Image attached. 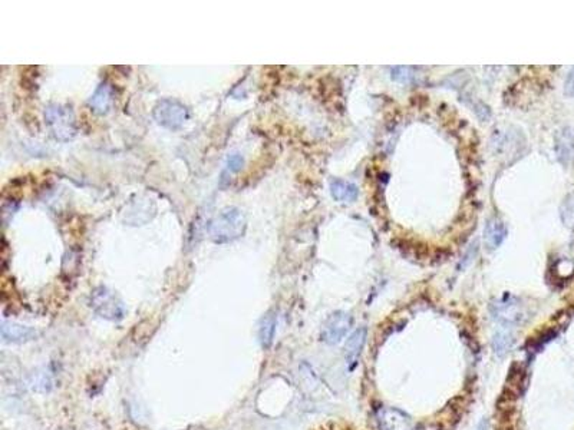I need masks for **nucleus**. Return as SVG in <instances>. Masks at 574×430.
<instances>
[{"label": "nucleus", "mask_w": 574, "mask_h": 430, "mask_svg": "<svg viewBox=\"0 0 574 430\" xmlns=\"http://www.w3.org/2000/svg\"><path fill=\"white\" fill-rule=\"evenodd\" d=\"M276 323H277L276 314L272 311L263 317V320L260 323V329H259V338L264 349H269L273 343L274 333H276Z\"/></svg>", "instance_id": "dca6fc26"}, {"label": "nucleus", "mask_w": 574, "mask_h": 430, "mask_svg": "<svg viewBox=\"0 0 574 430\" xmlns=\"http://www.w3.org/2000/svg\"><path fill=\"white\" fill-rule=\"evenodd\" d=\"M524 386H525V370L521 365L514 363L509 372V376H507L505 388L502 393L505 396L517 400L523 395Z\"/></svg>", "instance_id": "9d476101"}, {"label": "nucleus", "mask_w": 574, "mask_h": 430, "mask_svg": "<svg viewBox=\"0 0 574 430\" xmlns=\"http://www.w3.org/2000/svg\"><path fill=\"white\" fill-rule=\"evenodd\" d=\"M491 313L495 320L504 326H514L523 323L525 313L520 301L511 296H505L502 300L491 306Z\"/></svg>", "instance_id": "423d86ee"}, {"label": "nucleus", "mask_w": 574, "mask_h": 430, "mask_svg": "<svg viewBox=\"0 0 574 430\" xmlns=\"http://www.w3.org/2000/svg\"><path fill=\"white\" fill-rule=\"evenodd\" d=\"M564 94L570 98L574 97V66L571 67V71L568 72L566 82H564Z\"/></svg>", "instance_id": "aec40b11"}, {"label": "nucleus", "mask_w": 574, "mask_h": 430, "mask_svg": "<svg viewBox=\"0 0 574 430\" xmlns=\"http://www.w3.org/2000/svg\"><path fill=\"white\" fill-rule=\"evenodd\" d=\"M507 227L505 224L497 218L493 217L487 221L484 227V244L485 247L489 248V250H497V248L504 242V240L507 238Z\"/></svg>", "instance_id": "1a4fd4ad"}, {"label": "nucleus", "mask_w": 574, "mask_h": 430, "mask_svg": "<svg viewBox=\"0 0 574 430\" xmlns=\"http://www.w3.org/2000/svg\"><path fill=\"white\" fill-rule=\"evenodd\" d=\"M243 164H245V161H243L241 155L234 154V155H231V156L229 158V161H227V169H229L230 172H237V171H240V169H241Z\"/></svg>", "instance_id": "6ab92c4d"}, {"label": "nucleus", "mask_w": 574, "mask_h": 430, "mask_svg": "<svg viewBox=\"0 0 574 430\" xmlns=\"http://www.w3.org/2000/svg\"><path fill=\"white\" fill-rule=\"evenodd\" d=\"M475 430H489V423H487V420H482V422L477 426Z\"/></svg>", "instance_id": "412c9836"}, {"label": "nucleus", "mask_w": 574, "mask_h": 430, "mask_svg": "<svg viewBox=\"0 0 574 430\" xmlns=\"http://www.w3.org/2000/svg\"><path fill=\"white\" fill-rule=\"evenodd\" d=\"M514 345V333L511 329L504 326L493 336V349L498 357H504L513 349Z\"/></svg>", "instance_id": "2eb2a0df"}, {"label": "nucleus", "mask_w": 574, "mask_h": 430, "mask_svg": "<svg viewBox=\"0 0 574 430\" xmlns=\"http://www.w3.org/2000/svg\"><path fill=\"white\" fill-rule=\"evenodd\" d=\"M247 221L238 208H226L211 222L210 234L215 244H226L236 241L246 233Z\"/></svg>", "instance_id": "f257e3e1"}, {"label": "nucleus", "mask_w": 574, "mask_h": 430, "mask_svg": "<svg viewBox=\"0 0 574 430\" xmlns=\"http://www.w3.org/2000/svg\"><path fill=\"white\" fill-rule=\"evenodd\" d=\"M352 323L353 319L349 313L336 311L332 315H329L322 330V340L330 346L341 343L350 330Z\"/></svg>", "instance_id": "39448f33"}, {"label": "nucleus", "mask_w": 574, "mask_h": 430, "mask_svg": "<svg viewBox=\"0 0 574 430\" xmlns=\"http://www.w3.org/2000/svg\"><path fill=\"white\" fill-rule=\"evenodd\" d=\"M91 308L105 320L118 322L124 319L125 306L117 294L108 287H97L90 299Z\"/></svg>", "instance_id": "7ed1b4c3"}, {"label": "nucleus", "mask_w": 574, "mask_h": 430, "mask_svg": "<svg viewBox=\"0 0 574 430\" xmlns=\"http://www.w3.org/2000/svg\"><path fill=\"white\" fill-rule=\"evenodd\" d=\"M556 152L563 164L574 161V132L571 129H561L556 135Z\"/></svg>", "instance_id": "f8f14e48"}, {"label": "nucleus", "mask_w": 574, "mask_h": 430, "mask_svg": "<svg viewBox=\"0 0 574 430\" xmlns=\"http://www.w3.org/2000/svg\"><path fill=\"white\" fill-rule=\"evenodd\" d=\"M114 104V89L108 82H102L97 89L94 95L88 101V105L92 109V112L98 115H105L113 108Z\"/></svg>", "instance_id": "6e6552de"}, {"label": "nucleus", "mask_w": 574, "mask_h": 430, "mask_svg": "<svg viewBox=\"0 0 574 430\" xmlns=\"http://www.w3.org/2000/svg\"><path fill=\"white\" fill-rule=\"evenodd\" d=\"M391 78L395 82H400L404 85H409L415 81L416 72L411 66H393L391 67Z\"/></svg>", "instance_id": "a211bd4d"}, {"label": "nucleus", "mask_w": 574, "mask_h": 430, "mask_svg": "<svg viewBox=\"0 0 574 430\" xmlns=\"http://www.w3.org/2000/svg\"><path fill=\"white\" fill-rule=\"evenodd\" d=\"M330 194L341 202H352L355 201L359 195V190L355 184L347 183V181H342V179H334L332 183H330Z\"/></svg>", "instance_id": "ddd939ff"}, {"label": "nucleus", "mask_w": 574, "mask_h": 430, "mask_svg": "<svg viewBox=\"0 0 574 430\" xmlns=\"http://www.w3.org/2000/svg\"><path fill=\"white\" fill-rule=\"evenodd\" d=\"M366 336H368V331L365 327H362V329H358L347 338V342L345 345V358H346V363L350 367L355 366V363L361 356L362 349L366 343Z\"/></svg>", "instance_id": "9b49d317"}, {"label": "nucleus", "mask_w": 574, "mask_h": 430, "mask_svg": "<svg viewBox=\"0 0 574 430\" xmlns=\"http://www.w3.org/2000/svg\"><path fill=\"white\" fill-rule=\"evenodd\" d=\"M45 121L52 133V137L58 141H71L76 135V119L71 106L52 104L45 109Z\"/></svg>", "instance_id": "f03ea898"}, {"label": "nucleus", "mask_w": 574, "mask_h": 430, "mask_svg": "<svg viewBox=\"0 0 574 430\" xmlns=\"http://www.w3.org/2000/svg\"><path fill=\"white\" fill-rule=\"evenodd\" d=\"M152 115L158 125L168 129H179L188 121L190 112L181 102L167 98L156 105Z\"/></svg>", "instance_id": "20e7f679"}, {"label": "nucleus", "mask_w": 574, "mask_h": 430, "mask_svg": "<svg viewBox=\"0 0 574 430\" xmlns=\"http://www.w3.org/2000/svg\"><path fill=\"white\" fill-rule=\"evenodd\" d=\"M377 423L379 430H416L412 417L395 407H381L377 412Z\"/></svg>", "instance_id": "0eeeda50"}, {"label": "nucleus", "mask_w": 574, "mask_h": 430, "mask_svg": "<svg viewBox=\"0 0 574 430\" xmlns=\"http://www.w3.org/2000/svg\"><path fill=\"white\" fill-rule=\"evenodd\" d=\"M560 217L566 227L574 231V191L570 192L561 202Z\"/></svg>", "instance_id": "f3484780"}, {"label": "nucleus", "mask_w": 574, "mask_h": 430, "mask_svg": "<svg viewBox=\"0 0 574 430\" xmlns=\"http://www.w3.org/2000/svg\"><path fill=\"white\" fill-rule=\"evenodd\" d=\"M2 336H3L5 340H8V342L22 343V342H28V340H32V338H35L36 331L31 327H26V326L13 324V323H3Z\"/></svg>", "instance_id": "4468645a"}]
</instances>
